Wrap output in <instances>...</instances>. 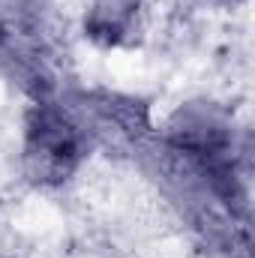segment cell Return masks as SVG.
I'll return each instance as SVG.
<instances>
[{
  "mask_svg": "<svg viewBox=\"0 0 255 258\" xmlns=\"http://www.w3.org/2000/svg\"><path fill=\"white\" fill-rule=\"evenodd\" d=\"M144 0H93L84 18V30L90 39L102 45H117L135 24V15Z\"/></svg>",
  "mask_w": 255,
  "mask_h": 258,
  "instance_id": "cell-3",
  "label": "cell"
},
{
  "mask_svg": "<svg viewBox=\"0 0 255 258\" xmlns=\"http://www.w3.org/2000/svg\"><path fill=\"white\" fill-rule=\"evenodd\" d=\"M168 141L201 186L231 213L246 207V177L231 120L213 105H183L171 123Z\"/></svg>",
  "mask_w": 255,
  "mask_h": 258,
  "instance_id": "cell-1",
  "label": "cell"
},
{
  "mask_svg": "<svg viewBox=\"0 0 255 258\" xmlns=\"http://www.w3.org/2000/svg\"><path fill=\"white\" fill-rule=\"evenodd\" d=\"M87 147L84 126L60 105L36 102L24 123V168L39 183L66 180Z\"/></svg>",
  "mask_w": 255,
  "mask_h": 258,
  "instance_id": "cell-2",
  "label": "cell"
}]
</instances>
